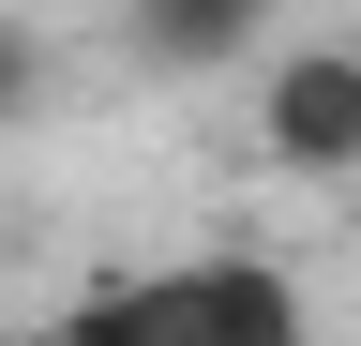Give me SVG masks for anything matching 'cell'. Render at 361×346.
I'll list each match as a JSON object with an SVG mask.
<instances>
[{
	"label": "cell",
	"mask_w": 361,
	"mask_h": 346,
	"mask_svg": "<svg viewBox=\"0 0 361 346\" xmlns=\"http://www.w3.org/2000/svg\"><path fill=\"white\" fill-rule=\"evenodd\" d=\"M256 151L286 181H361V46H271L256 61Z\"/></svg>",
	"instance_id": "1"
},
{
	"label": "cell",
	"mask_w": 361,
	"mask_h": 346,
	"mask_svg": "<svg viewBox=\"0 0 361 346\" xmlns=\"http://www.w3.org/2000/svg\"><path fill=\"white\" fill-rule=\"evenodd\" d=\"M151 346H316V316L271 256H180L151 271Z\"/></svg>",
	"instance_id": "2"
},
{
	"label": "cell",
	"mask_w": 361,
	"mask_h": 346,
	"mask_svg": "<svg viewBox=\"0 0 361 346\" xmlns=\"http://www.w3.org/2000/svg\"><path fill=\"white\" fill-rule=\"evenodd\" d=\"M271 16H286V0H121V46L151 75H241V61L286 46Z\"/></svg>",
	"instance_id": "3"
},
{
	"label": "cell",
	"mask_w": 361,
	"mask_h": 346,
	"mask_svg": "<svg viewBox=\"0 0 361 346\" xmlns=\"http://www.w3.org/2000/svg\"><path fill=\"white\" fill-rule=\"evenodd\" d=\"M45 346H151V271H90Z\"/></svg>",
	"instance_id": "4"
},
{
	"label": "cell",
	"mask_w": 361,
	"mask_h": 346,
	"mask_svg": "<svg viewBox=\"0 0 361 346\" xmlns=\"http://www.w3.org/2000/svg\"><path fill=\"white\" fill-rule=\"evenodd\" d=\"M45 91H61V46H45L30 16H0V136H16V121H45Z\"/></svg>",
	"instance_id": "5"
}]
</instances>
